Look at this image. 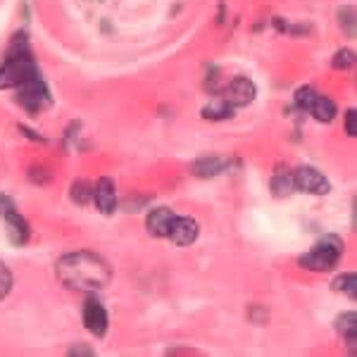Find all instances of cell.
<instances>
[{
    "mask_svg": "<svg viewBox=\"0 0 357 357\" xmlns=\"http://www.w3.org/2000/svg\"><path fill=\"white\" fill-rule=\"evenodd\" d=\"M55 272H57V279H60L67 289L82 291V293L102 291L112 281L110 264L91 250H77V252L62 255L55 264Z\"/></svg>",
    "mask_w": 357,
    "mask_h": 357,
    "instance_id": "6da1fadb",
    "label": "cell"
},
{
    "mask_svg": "<svg viewBox=\"0 0 357 357\" xmlns=\"http://www.w3.org/2000/svg\"><path fill=\"white\" fill-rule=\"evenodd\" d=\"M36 74L41 72H38V65L33 60L26 33H15L8 50H5L3 65H0V89H17V86L24 84L26 79L36 77Z\"/></svg>",
    "mask_w": 357,
    "mask_h": 357,
    "instance_id": "7a4b0ae2",
    "label": "cell"
},
{
    "mask_svg": "<svg viewBox=\"0 0 357 357\" xmlns=\"http://www.w3.org/2000/svg\"><path fill=\"white\" fill-rule=\"evenodd\" d=\"M343 250H345V243L338 236H324L319 238L317 243L310 248V252H305L301 257V264L310 272H331L343 257Z\"/></svg>",
    "mask_w": 357,
    "mask_h": 357,
    "instance_id": "3957f363",
    "label": "cell"
},
{
    "mask_svg": "<svg viewBox=\"0 0 357 357\" xmlns=\"http://www.w3.org/2000/svg\"><path fill=\"white\" fill-rule=\"evenodd\" d=\"M17 102H20L31 117H36V114H41L45 107H50L53 96H50V89L45 86L41 74H36V77L26 79L24 84L17 86Z\"/></svg>",
    "mask_w": 357,
    "mask_h": 357,
    "instance_id": "277c9868",
    "label": "cell"
},
{
    "mask_svg": "<svg viewBox=\"0 0 357 357\" xmlns=\"http://www.w3.org/2000/svg\"><path fill=\"white\" fill-rule=\"evenodd\" d=\"M217 96H222V100H227L231 107H245L255 100L257 89L248 77H236V79H231V82L224 84Z\"/></svg>",
    "mask_w": 357,
    "mask_h": 357,
    "instance_id": "5b68a950",
    "label": "cell"
},
{
    "mask_svg": "<svg viewBox=\"0 0 357 357\" xmlns=\"http://www.w3.org/2000/svg\"><path fill=\"white\" fill-rule=\"evenodd\" d=\"M293 183H296V191L303 193H312V195H326L331 191L329 178L321 174L314 167H298L296 174H293Z\"/></svg>",
    "mask_w": 357,
    "mask_h": 357,
    "instance_id": "8992f818",
    "label": "cell"
},
{
    "mask_svg": "<svg viewBox=\"0 0 357 357\" xmlns=\"http://www.w3.org/2000/svg\"><path fill=\"white\" fill-rule=\"evenodd\" d=\"M84 326L93 333L96 338H102L107 333L110 317H107V310L102 307L96 298H89V301L84 303Z\"/></svg>",
    "mask_w": 357,
    "mask_h": 357,
    "instance_id": "52a82bcc",
    "label": "cell"
},
{
    "mask_svg": "<svg viewBox=\"0 0 357 357\" xmlns=\"http://www.w3.org/2000/svg\"><path fill=\"white\" fill-rule=\"evenodd\" d=\"M93 203L102 215H114L117 210V186L110 176L98 178V183L93 186Z\"/></svg>",
    "mask_w": 357,
    "mask_h": 357,
    "instance_id": "ba28073f",
    "label": "cell"
},
{
    "mask_svg": "<svg viewBox=\"0 0 357 357\" xmlns=\"http://www.w3.org/2000/svg\"><path fill=\"white\" fill-rule=\"evenodd\" d=\"M174 220H176L174 210H169V207H155L146 217V229L155 238H167Z\"/></svg>",
    "mask_w": 357,
    "mask_h": 357,
    "instance_id": "9c48e42d",
    "label": "cell"
},
{
    "mask_svg": "<svg viewBox=\"0 0 357 357\" xmlns=\"http://www.w3.org/2000/svg\"><path fill=\"white\" fill-rule=\"evenodd\" d=\"M198 234H200L198 222L191 220V217H176L167 238H169L172 243H176V245H191L193 241L198 238Z\"/></svg>",
    "mask_w": 357,
    "mask_h": 357,
    "instance_id": "30bf717a",
    "label": "cell"
},
{
    "mask_svg": "<svg viewBox=\"0 0 357 357\" xmlns=\"http://www.w3.org/2000/svg\"><path fill=\"white\" fill-rule=\"evenodd\" d=\"M3 220H5V231H8L10 243H13V245H26L29 236H31V229H29V222L24 220V217H22L17 210H13V212H8Z\"/></svg>",
    "mask_w": 357,
    "mask_h": 357,
    "instance_id": "8fae6325",
    "label": "cell"
},
{
    "mask_svg": "<svg viewBox=\"0 0 357 357\" xmlns=\"http://www.w3.org/2000/svg\"><path fill=\"white\" fill-rule=\"evenodd\" d=\"M336 326H338V333H341L345 338V343H348L350 355H355L357 353V314L355 312L341 314L336 321Z\"/></svg>",
    "mask_w": 357,
    "mask_h": 357,
    "instance_id": "7c38bea8",
    "label": "cell"
},
{
    "mask_svg": "<svg viewBox=\"0 0 357 357\" xmlns=\"http://www.w3.org/2000/svg\"><path fill=\"white\" fill-rule=\"evenodd\" d=\"M310 114H312L317 122H326V124H329V122H333V117L338 114L336 102H333L331 98L317 93L314 102H312V107H310Z\"/></svg>",
    "mask_w": 357,
    "mask_h": 357,
    "instance_id": "4fadbf2b",
    "label": "cell"
},
{
    "mask_svg": "<svg viewBox=\"0 0 357 357\" xmlns=\"http://www.w3.org/2000/svg\"><path fill=\"white\" fill-rule=\"evenodd\" d=\"M224 167H227V160L222 158H200L193 162V174L195 176H203V178H210V176H217L224 172Z\"/></svg>",
    "mask_w": 357,
    "mask_h": 357,
    "instance_id": "5bb4252c",
    "label": "cell"
},
{
    "mask_svg": "<svg viewBox=\"0 0 357 357\" xmlns=\"http://www.w3.org/2000/svg\"><path fill=\"white\" fill-rule=\"evenodd\" d=\"M234 110L236 107L229 105L227 100H212L210 105L203 107V117L210 119V122H222V119H231L234 117Z\"/></svg>",
    "mask_w": 357,
    "mask_h": 357,
    "instance_id": "9a60e30c",
    "label": "cell"
},
{
    "mask_svg": "<svg viewBox=\"0 0 357 357\" xmlns=\"http://www.w3.org/2000/svg\"><path fill=\"white\" fill-rule=\"evenodd\" d=\"M272 191L276 198H286V195H291L296 191V183H293V176L291 174H284V172H279V174L272 176Z\"/></svg>",
    "mask_w": 357,
    "mask_h": 357,
    "instance_id": "2e32d148",
    "label": "cell"
},
{
    "mask_svg": "<svg viewBox=\"0 0 357 357\" xmlns=\"http://www.w3.org/2000/svg\"><path fill=\"white\" fill-rule=\"evenodd\" d=\"M72 200L79 205H89L91 200H93V186H91L89 181H84V178L74 181L72 183Z\"/></svg>",
    "mask_w": 357,
    "mask_h": 357,
    "instance_id": "e0dca14e",
    "label": "cell"
},
{
    "mask_svg": "<svg viewBox=\"0 0 357 357\" xmlns=\"http://www.w3.org/2000/svg\"><path fill=\"white\" fill-rule=\"evenodd\" d=\"M333 289H336L338 293H345L348 298H357V276L353 272L338 276L336 284H333Z\"/></svg>",
    "mask_w": 357,
    "mask_h": 357,
    "instance_id": "ac0fdd59",
    "label": "cell"
},
{
    "mask_svg": "<svg viewBox=\"0 0 357 357\" xmlns=\"http://www.w3.org/2000/svg\"><path fill=\"white\" fill-rule=\"evenodd\" d=\"M338 24L348 36H355V8L353 5H345L338 10Z\"/></svg>",
    "mask_w": 357,
    "mask_h": 357,
    "instance_id": "d6986e66",
    "label": "cell"
},
{
    "mask_svg": "<svg viewBox=\"0 0 357 357\" xmlns=\"http://www.w3.org/2000/svg\"><path fill=\"white\" fill-rule=\"evenodd\" d=\"M314 98H317V91L312 89V86H301V89L296 91V105L301 107L303 112H310Z\"/></svg>",
    "mask_w": 357,
    "mask_h": 357,
    "instance_id": "ffe728a7",
    "label": "cell"
},
{
    "mask_svg": "<svg viewBox=\"0 0 357 357\" xmlns=\"http://www.w3.org/2000/svg\"><path fill=\"white\" fill-rule=\"evenodd\" d=\"M353 65H355V53L350 48H343L333 55V67L336 69H350Z\"/></svg>",
    "mask_w": 357,
    "mask_h": 357,
    "instance_id": "44dd1931",
    "label": "cell"
},
{
    "mask_svg": "<svg viewBox=\"0 0 357 357\" xmlns=\"http://www.w3.org/2000/svg\"><path fill=\"white\" fill-rule=\"evenodd\" d=\"M13 291V274H10L8 264L0 260V301Z\"/></svg>",
    "mask_w": 357,
    "mask_h": 357,
    "instance_id": "7402d4cb",
    "label": "cell"
},
{
    "mask_svg": "<svg viewBox=\"0 0 357 357\" xmlns=\"http://www.w3.org/2000/svg\"><path fill=\"white\" fill-rule=\"evenodd\" d=\"M345 134H348L350 138L357 136V112L355 110L345 112Z\"/></svg>",
    "mask_w": 357,
    "mask_h": 357,
    "instance_id": "603a6c76",
    "label": "cell"
},
{
    "mask_svg": "<svg viewBox=\"0 0 357 357\" xmlns=\"http://www.w3.org/2000/svg\"><path fill=\"white\" fill-rule=\"evenodd\" d=\"M13 210H17L15 200L10 198V195L0 193V217H5V215H8V212H13Z\"/></svg>",
    "mask_w": 357,
    "mask_h": 357,
    "instance_id": "cb8c5ba5",
    "label": "cell"
},
{
    "mask_svg": "<svg viewBox=\"0 0 357 357\" xmlns=\"http://www.w3.org/2000/svg\"><path fill=\"white\" fill-rule=\"evenodd\" d=\"M29 178H31L33 183H41V186H43V183H48V178H50V176L45 174L43 167H33V169L29 172Z\"/></svg>",
    "mask_w": 357,
    "mask_h": 357,
    "instance_id": "d4e9b609",
    "label": "cell"
},
{
    "mask_svg": "<svg viewBox=\"0 0 357 357\" xmlns=\"http://www.w3.org/2000/svg\"><path fill=\"white\" fill-rule=\"evenodd\" d=\"M69 355L72 357H91V355H96V350H91V348H86V345H82V343H77V345H72L69 348Z\"/></svg>",
    "mask_w": 357,
    "mask_h": 357,
    "instance_id": "484cf974",
    "label": "cell"
},
{
    "mask_svg": "<svg viewBox=\"0 0 357 357\" xmlns=\"http://www.w3.org/2000/svg\"><path fill=\"white\" fill-rule=\"evenodd\" d=\"M20 131H24V134H26L29 138H31V141H45V138H43V136H38V134H36V131L26 129V126H20Z\"/></svg>",
    "mask_w": 357,
    "mask_h": 357,
    "instance_id": "4316f807",
    "label": "cell"
}]
</instances>
